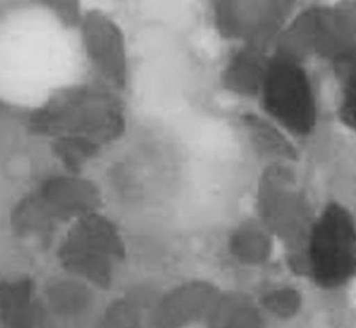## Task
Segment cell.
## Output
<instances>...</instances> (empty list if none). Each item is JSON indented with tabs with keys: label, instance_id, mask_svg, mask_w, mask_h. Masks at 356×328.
<instances>
[{
	"label": "cell",
	"instance_id": "cell-1",
	"mask_svg": "<svg viewBox=\"0 0 356 328\" xmlns=\"http://www.w3.org/2000/svg\"><path fill=\"white\" fill-rule=\"evenodd\" d=\"M307 272L321 288H337L356 275V222L339 204H330L306 239Z\"/></svg>",
	"mask_w": 356,
	"mask_h": 328
},
{
	"label": "cell",
	"instance_id": "cell-2",
	"mask_svg": "<svg viewBox=\"0 0 356 328\" xmlns=\"http://www.w3.org/2000/svg\"><path fill=\"white\" fill-rule=\"evenodd\" d=\"M271 121L293 135H307L316 125L313 83L302 61L273 53L259 93Z\"/></svg>",
	"mask_w": 356,
	"mask_h": 328
},
{
	"label": "cell",
	"instance_id": "cell-3",
	"mask_svg": "<svg viewBox=\"0 0 356 328\" xmlns=\"http://www.w3.org/2000/svg\"><path fill=\"white\" fill-rule=\"evenodd\" d=\"M36 125L67 133L58 139H76L97 145L121 126L120 113L110 96L96 89H75L50 101L36 115Z\"/></svg>",
	"mask_w": 356,
	"mask_h": 328
},
{
	"label": "cell",
	"instance_id": "cell-4",
	"mask_svg": "<svg viewBox=\"0 0 356 328\" xmlns=\"http://www.w3.org/2000/svg\"><path fill=\"white\" fill-rule=\"evenodd\" d=\"M218 33L241 44L274 40L295 14V0H207Z\"/></svg>",
	"mask_w": 356,
	"mask_h": 328
},
{
	"label": "cell",
	"instance_id": "cell-5",
	"mask_svg": "<svg viewBox=\"0 0 356 328\" xmlns=\"http://www.w3.org/2000/svg\"><path fill=\"white\" fill-rule=\"evenodd\" d=\"M122 256L121 240L107 220L85 214L71 231L61 257L67 267L97 284L110 281L113 267Z\"/></svg>",
	"mask_w": 356,
	"mask_h": 328
},
{
	"label": "cell",
	"instance_id": "cell-6",
	"mask_svg": "<svg viewBox=\"0 0 356 328\" xmlns=\"http://www.w3.org/2000/svg\"><path fill=\"white\" fill-rule=\"evenodd\" d=\"M76 28L83 51L96 72L113 88H124L129 71L128 47L117 21L103 10L88 8Z\"/></svg>",
	"mask_w": 356,
	"mask_h": 328
},
{
	"label": "cell",
	"instance_id": "cell-7",
	"mask_svg": "<svg viewBox=\"0 0 356 328\" xmlns=\"http://www.w3.org/2000/svg\"><path fill=\"white\" fill-rule=\"evenodd\" d=\"M259 208L266 228L285 240L309 235L307 208L292 178L281 168L270 170L259 188Z\"/></svg>",
	"mask_w": 356,
	"mask_h": 328
},
{
	"label": "cell",
	"instance_id": "cell-8",
	"mask_svg": "<svg viewBox=\"0 0 356 328\" xmlns=\"http://www.w3.org/2000/svg\"><path fill=\"white\" fill-rule=\"evenodd\" d=\"M267 44L246 43L232 54L222 71L225 88L241 96H259L273 54Z\"/></svg>",
	"mask_w": 356,
	"mask_h": 328
},
{
	"label": "cell",
	"instance_id": "cell-9",
	"mask_svg": "<svg viewBox=\"0 0 356 328\" xmlns=\"http://www.w3.org/2000/svg\"><path fill=\"white\" fill-rule=\"evenodd\" d=\"M33 203L47 222L56 217L85 215L95 204V190L85 181L56 179L44 186Z\"/></svg>",
	"mask_w": 356,
	"mask_h": 328
},
{
	"label": "cell",
	"instance_id": "cell-10",
	"mask_svg": "<svg viewBox=\"0 0 356 328\" xmlns=\"http://www.w3.org/2000/svg\"><path fill=\"white\" fill-rule=\"evenodd\" d=\"M231 252L242 263L260 264L270 256V236L260 227L246 224L232 235Z\"/></svg>",
	"mask_w": 356,
	"mask_h": 328
},
{
	"label": "cell",
	"instance_id": "cell-11",
	"mask_svg": "<svg viewBox=\"0 0 356 328\" xmlns=\"http://www.w3.org/2000/svg\"><path fill=\"white\" fill-rule=\"evenodd\" d=\"M332 65L339 83V118L345 126L356 132V56Z\"/></svg>",
	"mask_w": 356,
	"mask_h": 328
},
{
	"label": "cell",
	"instance_id": "cell-12",
	"mask_svg": "<svg viewBox=\"0 0 356 328\" xmlns=\"http://www.w3.org/2000/svg\"><path fill=\"white\" fill-rule=\"evenodd\" d=\"M246 125L254 145L266 154H273L278 157H293V150L291 143L285 139L278 125L273 121L268 122L264 118L252 115L246 118Z\"/></svg>",
	"mask_w": 356,
	"mask_h": 328
},
{
	"label": "cell",
	"instance_id": "cell-13",
	"mask_svg": "<svg viewBox=\"0 0 356 328\" xmlns=\"http://www.w3.org/2000/svg\"><path fill=\"white\" fill-rule=\"evenodd\" d=\"M33 6L47 13L64 26H78L88 10L83 0H29Z\"/></svg>",
	"mask_w": 356,
	"mask_h": 328
},
{
	"label": "cell",
	"instance_id": "cell-14",
	"mask_svg": "<svg viewBox=\"0 0 356 328\" xmlns=\"http://www.w3.org/2000/svg\"><path fill=\"white\" fill-rule=\"evenodd\" d=\"M263 306L277 317H291L300 307V296L291 288H280L266 293Z\"/></svg>",
	"mask_w": 356,
	"mask_h": 328
},
{
	"label": "cell",
	"instance_id": "cell-15",
	"mask_svg": "<svg viewBox=\"0 0 356 328\" xmlns=\"http://www.w3.org/2000/svg\"><path fill=\"white\" fill-rule=\"evenodd\" d=\"M29 303V285L25 282L3 286L0 289V307L6 315L17 317Z\"/></svg>",
	"mask_w": 356,
	"mask_h": 328
}]
</instances>
